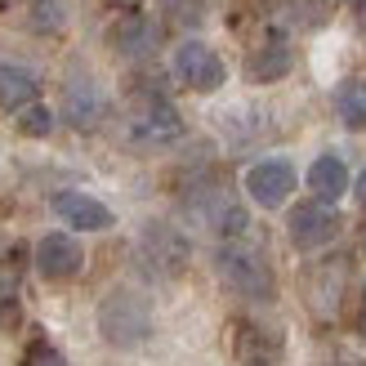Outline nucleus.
<instances>
[{
    "instance_id": "2",
    "label": "nucleus",
    "mask_w": 366,
    "mask_h": 366,
    "mask_svg": "<svg viewBox=\"0 0 366 366\" xmlns=\"http://www.w3.org/2000/svg\"><path fill=\"white\" fill-rule=\"evenodd\" d=\"M219 277H224L228 290H237V295H246V300H272V268L268 259L254 246H242V242H232L219 250Z\"/></svg>"
},
{
    "instance_id": "9",
    "label": "nucleus",
    "mask_w": 366,
    "mask_h": 366,
    "mask_svg": "<svg viewBox=\"0 0 366 366\" xmlns=\"http://www.w3.org/2000/svg\"><path fill=\"white\" fill-rule=\"evenodd\" d=\"M85 264V250L76 237H67V232H49L41 237V246H36V268H41V277L49 282H67V277H76Z\"/></svg>"
},
{
    "instance_id": "12",
    "label": "nucleus",
    "mask_w": 366,
    "mask_h": 366,
    "mask_svg": "<svg viewBox=\"0 0 366 366\" xmlns=\"http://www.w3.org/2000/svg\"><path fill=\"white\" fill-rule=\"evenodd\" d=\"M63 117L76 125V130H94V125L103 121V94L94 81H71L67 85V99H63Z\"/></svg>"
},
{
    "instance_id": "21",
    "label": "nucleus",
    "mask_w": 366,
    "mask_h": 366,
    "mask_svg": "<svg viewBox=\"0 0 366 366\" xmlns=\"http://www.w3.org/2000/svg\"><path fill=\"white\" fill-rule=\"evenodd\" d=\"M357 201H362V206H366V174L357 179Z\"/></svg>"
},
{
    "instance_id": "7",
    "label": "nucleus",
    "mask_w": 366,
    "mask_h": 366,
    "mask_svg": "<svg viewBox=\"0 0 366 366\" xmlns=\"http://www.w3.org/2000/svg\"><path fill=\"white\" fill-rule=\"evenodd\" d=\"M192 210H197V219L206 224L210 232H219V237H242L246 232V210H242V201H237L232 192H224V188H206V192H197L192 197Z\"/></svg>"
},
{
    "instance_id": "10",
    "label": "nucleus",
    "mask_w": 366,
    "mask_h": 366,
    "mask_svg": "<svg viewBox=\"0 0 366 366\" xmlns=\"http://www.w3.org/2000/svg\"><path fill=\"white\" fill-rule=\"evenodd\" d=\"M54 214H59L67 228H81V232L112 228V210H107L99 197H89V192H59L54 197Z\"/></svg>"
},
{
    "instance_id": "22",
    "label": "nucleus",
    "mask_w": 366,
    "mask_h": 366,
    "mask_svg": "<svg viewBox=\"0 0 366 366\" xmlns=\"http://www.w3.org/2000/svg\"><path fill=\"white\" fill-rule=\"evenodd\" d=\"M357 23L366 27V0H357Z\"/></svg>"
},
{
    "instance_id": "23",
    "label": "nucleus",
    "mask_w": 366,
    "mask_h": 366,
    "mask_svg": "<svg viewBox=\"0 0 366 366\" xmlns=\"http://www.w3.org/2000/svg\"><path fill=\"white\" fill-rule=\"evenodd\" d=\"M357 326H362V331H366V295H362V317H357Z\"/></svg>"
},
{
    "instance_id": "17",
    "label": "nucleus",
    "mask_w": 366,
    "mask_h": 366,
    "mask_svg": "<svg viewBox=\"0 0 366 366\" xmlns=\"http://www.w3.org/2000/svg\"><path fill=\"white\" fill-rule=\"evenodd\" d=\"M344 277H349V264H344V259H331V264H322V268L313 272V282H308V286H313V300H317V313H322V317L335 313Z\"/></svg>"
},
{
    "instance_id": "5",
    "label": "nucleus",
    "mask_w": 366,
    "mask_h": 366,
    "mask_svg": "<svg viewBox=\"0 0 366 366\" xmlns=\"http://www.w3.org/2000/svg\"><path fill=\"white\" fill-rule=\"evenodd\" d=\"M286 232L300 250H317V246L340 237V214H335V206H326V201H304V206L290 210Z\"/></svg>"
},
{
    "instance_id": "19",
    "label": "nucleus",
    "mask_w": 366,
    "mask_h": 366,
    "mask_svg": "<svg viewBox=\"0 0 366 366\" xmlns=\"http://www.w3.org/2000/svg\"><path fill=\"white\" fill-rule=\"evenodd\" d=\"M18 130L31 134V139H45L54 130V112H49V107H41V103H31V107L18 112Z\"/></svg>"
},
{
    "instance_id": "4",
    "label": "nucleus",
    "mask_w": 366,
    "mask_h": 366,
    "mask_svg": "<svg viewBox=\"0 0 366 366\" xmlns=\"http://www.w3.org/2000/svg\"><path fill=\"white\" fill-rule=\"evenodd\" d=\"M139 254L157 277H179V272L188 268V242H183V232L170 228V224H148L143 228Z\"/></svg>"
},
{
    "instance_id": "6",
    "label": "nucleus",
    "mask_w": 366,
    "mask_h": 366,
    "mask_svg": "<svg viewBox=\"0 0 366 366\" xmlns=\"http://www.w3.org/2000/svg\"><path fill=\"white\" fill-rule=\"evenodd\" d=\"M174 76L188 89H197V94H214V89L224 85V63H219V54L210 45L183 41L174 49Z\"/></svg>"
},
{
    "instance_id": "18",
    "label": "nucleus",
    "mask_w": 366,
    "mask_h": 366,
    "mask_svg": "<svg viewBox=\"0 0 366 366\" xmlns=\"http://www.w3.org/2000/svg\"><path fill=\"white\" fill-rule=\"evenodd\" d=\"M335 107H340V117L349 121V125H366V85L362 81H349L335 94Z\"/></svg>"
},
{
    "instance_id": "8",
    "label": "nucleus",
    "mask_w": 366,
    "mask_h": 366,
    "mask_svg": "<svg viewBox=\"0 0 366 366\" xmlns=\"http://www.w3.org/2000/svg\"><path fill=\"white\" fill-rule=\"evenodd\" d=\"M246 192H250V201H259L264 210L282 206V201L295 192V166H290L286 157L259 161V166H250V174H246Z\"/></svg>"
},
{
    "instance_id": "14",
    "label": "nucleus",
    "mask_w": 366,
    "mask_h": 366,
    "mask_svg": "<svg viewBox=\"0 0 366 366\" xmlns=\"http://www.w3.org/2000/svg\"><path fill=\"white\" fill-rule=\"evenodd\" d=\"M36 76L27 67L18 63H0V107H9V112H23V107L36 103Z\"/></svg>"
},
{
    "instance_id": "20",
    "label": "nucleus",
    "mask_w": 366,
    "mask_h": 366,
    "mask_svg": "<svg viewBox=\"0 0 366 366\" xmlns=\"http://www.w3.org/2000/svg\"><path fill=\"white\" fill-rule=\"evenodd\" d=\"M18 300V264L0 259V304H14Z\"/></svg>"
},
{
    "instance_id": "16",
    "label": "nucleus",
    "mask_w": 366,
    "mask_h": 366,
    "mask_svg": "<svg viewBox=\"0 0 366 366\" xmlns=\"http://www.w3.org/2000/svg\"><path fill=\"white\" fill-rule=\"evenodd\" d=\"M290 71V49H286V41H268V45H259L250 54V63H246V76L250 81H277V76H286Z\"/></svg>"
},
{
    "instance_id": "3",
    "label": "nucleus",
    "mask_w": 366,
    "mask_h": 366,
    "mask_svg": "<svg viewBox=\"0 0 366 366\" xmlns=\"http://www.w3.org/2000/svg\"><path fill=\"white\" fill-rule=\"evenodd\" d=\"M183 134L179 112L161 99V94H139L130 117H125V139L139 143V148H161V143H174Z\"/></svg>"
},
{
    "instance_id": "13",
    "label": "nucleus",
    "mask_w": 366,
    "mask_h": 366,
    "mask_svg": "<svg viewBox=\"0 0 366 366\" xmlns=\"http://www.w3.org/2000/svg\"><path fill=\"white\" fill-rule=\"evenodd\" d=\"M344 188H349V170H344L340 157H317L313 166H308V192H313L317 201H340Z\"/></svg>"
},
{
    "instance_id": "24",
    "label": "nucleus",
    "mask_w": 366,
    "mask_h": 366,
    "mask_svg": "<svg viewBox=\"0 0 366 366\" xmlns=\"http://www.w3.org/2000/svg\"><path fill=\"white\" fill-rule=\"evenodd\" d=\"M362 250H366V237H362Z\"/></svg>"
},
{
    "instance_id": "11",
    "label": "nucleus",
    "mask_w": 366,
    "mask_h": 366,
    "mask_svg": "<svg viewBox=\"0 0 366 366\" xmlns=\"http://www.w3.org/2000/svg\"><path fill=\"white\" fill-rule=\"evenodd\" d=\"M232 353L242 357L246 366H272V362L282 357V335L268 331V326H259V322H237Z\"/></svg>"
},
{
    "instance_id": "1",
    "label": "nucleus",
    "mask_w": 366,
    "mask_h": 366,
    "mask_svg": "<svg viewBox=\"0 0 366 366\" xmlns=\"http://www.w3.org/2000/svg\"><path fill=\"white\" fill-rule=\"evenodd\" d=\"M99 331L112 349H139L152 335V308L148 300L130 286H117L112 295L99 304Z\"/></svg>"
},
{
    "instance_id": "15",
    "label": "nucleus",
    "mask_w": 366,
    "mask_h": 366,
    "mask_svg": "<svg viewBox=\"0 0 366 366\" xmlns=\"http://www.w3.org/2000/svg\"><path fill=\"white\" fill-rule=\"evenodd\" d=\"M107 41H112L117 54H125V59H143V54H152L157 45V31L143 23V18H121V23H112V31H107Z\"/></svg>"
}]
</instances>
